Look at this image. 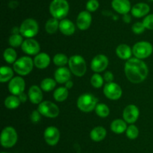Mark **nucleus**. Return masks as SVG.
<instances>
[{
    "label": "nucleus",
    "instance_id": "f257e3e1",
    "mask_svg": "<svg viewBox=\"0 0 153 153\" xmlns=\"http://www.w3.org/2000/svg\"><path fill=\"white\" fill-rule=\"evenodd\" d=\"M127 79L134 84L140 83L146 79L149 68L142 59L134 57L127 60L124 67Z\"/></svg>",
    "mask_w": 153,
    "mask_h": 153
},
{
    "label": "nucleus",
    "instance_id": "f03ea898",
    "mask_svg": "<svg viewBox=\"0 0 153 153\" xmlns=\"http://www.w3.org/2000/svg\"><path fill=\"white\" fill-rule=\"evenodd\" d=\"M70 10V4L67 0H52L49 4V12L52 17L58 20L65 19Z\"/></svg>",
    "mask_w": 153,
    "mask_h": 153
},
{
    "label": "nucleus",
    "instance_id": "7ed1b4c3",
    "mask_svg": "<svg viewBox=\"0 0 153 153\" xmlns=\"http://www.w3.org/2000/svg\"><path fill=\"white\" fill-rule=\"evenodd\" d=\"M69 68L72 74L76 76H84L87 71V64L85 58L79 55H74L70 57L68 62Z\"/></svg>",
    "mask_w": 153,
    "mask_h": 153
},
{
    "label": "nucleus",
    "instance_id": "20e7f679",
    "mask_svg": "<svg viewBox=\"0 0 153 153\" xmlns=\"http://www.w3.org/2000/svg\"><path fill=\"white\" fill-rule=\"evenodd\" d=\"M98 99L91 93L81 94L77 100V106L84 112H90L95 110Z\"/></svg>",
    "mask_w": 153,
    "mask_h": 153
},
{
    "label": "nucleus",
    "instance_id": "39448f33",
    "mask_svg": "<svg viewBox=\"0 0 153 153\" xmlns=\"http://www.w3.org/2000/svg\"><path fill=\"white\" fill-rule=\"evenodd\" d=\"M34 60L29 56H22L13 64V69L20 76H26L31 73L34 67Z\"/></svg>",
    "mask_w": 153,
    "mask_h": 153
},
{
    "label": "nucleus",
    "instance_id": "423d86ee",
    "mask_svg": "<svg viewBox=\"0 0 153 153\" xmlns=\"http://www.w3.org/2000/svg\"><path fill=\"white\" fill-rule=\"evenodd\" d=\"M39 31V25L35 20L28 18L22 21L19 26V34L26 38H32Z\"/></svg>",
    "mask_w": 153,
    "mask_h": 153
},
{
    "label": "nucleus",
    "instance_id": "0eeeda50",
    "mask_svg": "<svg viewBox=\"0 0 153 153\" xmlns=\"http://www.w3.org/2000/svg\"><path fill=\"white\" fill-rule=\"evenodd\" d=\"M18 140V135L16 130L11 126L5 127L1 133L0 141L1 145L4 148H11L16 143Z\"/></svg>",
    "mask_w": 153,
    "mask_h": 153
},
{
    "label": "nucleus",
    "instance_id": "6e6552de",
    "mask_svg": "<svg viewBox=\"0 0 153 153\" xmlns=\"http://www.w3.org/2000/svg\"><path fill=\"white\" fill-rule=\"evenodd\" d=\"M153 52V46L152 44L148 41H139L136 43L132 47L133 55L135 58L143 59L152 55Z\"/></svg>",
    "mask_w": 153,
    "mask_h": 153
},
{
    "label": "nucleus",
    "instance_id": "1a4fd4ad",
    "mask_svg": "<svg viewBox=\"0 0 153 153\" xmlns=\"http://www.w3.org/2000/svg\"><path fill=\"white\" fill-rule=\"evenodd\" d=\"M37 110L40 112L42 116L51 118H56L60 113V110L58 106L53 102L49 101V100L42 101L38 105Z\"/></svg>",
    "mask_w": 153,
    "mask_h": 153
},
{
    "label": "nucleus",
    "instance_id": "9d476101",
    "mask_svg": "<svg viewBox=\"0 0 153 153\" xmlns=\"http://www.w3.org/2000/svg\"><path fill=\"white\" fill-rule=\"evenodd\" d=\"M105 96L110 100H116L121 98L123 90L121 87L116 82H107L103 88Z\"/></svg>",
    "mask_w": 153,
    "mask_h": 153
},
{
    "label": "nucleus",
    "instance_id": "9b49d317",
    "mask_svg": "<svg viewBox=\"0 0 153 153\" xmlns=\"http://www.w3.org/2000/svg\"><path fill=\"white\" fill-rule=\"evenodd\" d=\"M108 58L105 55L99 54L94 57L91 63V68L95 73L104 71L108 65Z\"/></svg>",
    "mask_w": 153,
    "mask_h": 153
},
{
    "label": "nucleus",
    "instance_id": "f8f14e48",
    "mask_svg": "<svg viewBox=\"0 0 153 153\" xmlns=\"http://www.w3.org/2000/svg\"><path fill=\"white\" fill-rule=\"evenodd\" d=\"M25 87V82L22 76H14L8 83V90L12 94L19 96L24 92Z\"/></svg>",
    "mask_w": 153,
    "mask_h": 153
},
{
    "label": "nucleus",
    "instance_id": "ddd939ff",
    "mask_svg": "<svg viewBox=\"0 0 153 153\" xmlns=\"http://www.w3.org/2000/svg\"><path fill=\"white\" fill-rule=\"evenodd\" d=\"M44 140L46 143L49 146H55L60 140V131L55 126H49L46 128L43 134Z\"/></svg>",
    "mask_w": 153,
    "mask_h": 153
},
{
    "label": "nucleus",
    "instance_id": "4468645a",
    "mask_svg": "<svg viewBox=\"0 0 153 153\" xmlns=\"http://www.w3.org/2000/svg\"><path fill=\"white\" fill-rule=\"evenodd\" d=\"M140 111L134 104H129L125 107L123 112V118L128 124H133L138 118Z\"/></svg>",
    "mask_w": 153,
    "mask_h": 153
},
{
    "label": "nucleus",
    "instance_id": "2eb2a0df",
    "mask_svg": "<svg viewBox=\"0 0 153 153\" xmlns=\"http://www.w3.org/2000/svg\"><path fill=\"white\" fill-rule=\"evenodd\" d=\"M22 51L28 55H37L40 52V44L33 38H27L22 43L21 46Z\"/></svg>",
    "mask_w": 153,
    "mask_h": 153
},
{
    "label": "nucleus",
    "instance_id": "dca6fc26",
    "mask_svg": "<svg viewBox=\"0 0 153 153\" xmlns=\"http://www.w3.org/2000/svg\"><path fill=\"white\" fill-rule=\"evenodd\" d=\"M92 22V16L91 12L88 10H82L79 14L76 19V26L82 31L89 28Z\"/></svg>",
    "mask_w": 153,
    "mask_h": 153
},
{
    "label": "nucleus",
    "instance_id": "f3484780",
    "mask_svg": "<svg viewBox=\"0 0 153 153\" xmlns=\"http://www.w3.org/2000/svg\"><path fill=\"white\" fill-rule=\"evenodd\" d=\"M111 7L120 14H126L131 10V2L129 0H112Z\"/></svg>",
    "mask_w": 153,
    "mask_h": 153
},
{
    "label": "nucleus",
    "instance_id": "a211bd4d",
    "mask_svg": "<svg viewBox=\"0 0 153 153\" xmlns=\"http://www.w3.org/2000/svg\"><path fill=\"white\" fill-rule=\"evenodd\" d=\"M149 11H150V7L149 4L144 2L137 3L131 8V15L136 18L147 16Z\"/></svg>",
    "mask_w": 153,
    "mask_h": 153
},
{
    "label": "nucleus",
    "instance_id": "6ab92c4d",
    "mask_svg": "<svg viewBox=\"0 0 153 153\" xmlns=\"http://www.w3.org/2000/svg\"><path fill=\"white\" fill-rule=\"evenodd\" d=\"M55 81L58 83H66L71 78V71L66 67H59L54 74Z\"/></svg>",
    "mask_w": 153,
    "mask_h": 153
},
{
    "label": "nucleus",
    "instance_id": "aec40b11",
    "mask_svg": "<svg viewBox=\"0 0 153 153\" xmlns=\"http://www.w3.org/2000/svg\"><path fill=\"white\" fill-rule=\"evenodd\" d=\"M28 98L34 104H40L43 100V92L40 87L37 86H31L28 92Z\"/></svg>",
    "mask_w": 153,
    "mask_h": 153
},
{
    "label": "nucleus",
    "instance_id": "412c9836",
    "mask_svg": "<svg viewBox=\"0 0 153 153\" xmlns=\"http://www.w3.org/2000/svg\"><path fill=\"white\" fill-rule=\"evenodd\" d=\"M51 62L50 56L46 52H39L34 58V64L39 69H44L49 65Z\"/></svg>",
    "mask_w": 153,
    "mask_h": 153
},
{
    "label": "nucleus",
    "instance_id": "4be33fe9",
    "mask_svg": "<svg viewBox=\"0 0 153 153\" xmlns=\"http://www.w3.org/2000/svg\"><path fill=\"white\" fill-rule=\"evenodd\" d=\"M59 30L66 36L73 35L76 32L75 24L68 19H63L60 21Z\"/></svg>",
    "mask_w": 153,
    "mask_h": 153
},
{
    "label": "nucleus",
    "instance_id": "5701e85b",
    "mask_svg": "<svg viewBox=\"0 0 153 153\" xmlns=\"http://www.w3.org/2000/svg\"><path fill=\"white\" fill-rule=\"evenodd\" d=\"M116 54L120 58L123 60H128L131 58V54H133L132 50L128 45L122 44L118 45L116 49Z\"/></svg>",
    "mask_w": 153,
    "mask_h": 153
},
{
    "label": "nucleus",
    "instance_id": "b1692460",
    "mask_svg": "<svg viewBox=\"0 0 153 153\" xmlns=\"http://www.w3.org/2000/svg\"><path fill=\"white\" fill-rule=\"evenodd\" d=\"M107 135V130L102 126H97L94 128L90 133L91 140L94 142H100L105 138Z\"/></svg>",
    "mask_w": 153,
    "mask_h": 153
},
{
    "label": "nucleus",
    "instance_id": "393cba45",
    "mask_svg": "<svg viewBox=\"0 0 153 153\" xmlns=\"http://www.w3.org/2000/svg\"><path fill=\"white\" fill-rule=\"evenodd\" d=\"M127 124L126 122L124 119H121V118H117V119L114 120L111 124V130L115 134H123L126 130L127 129Z\"/></svg>",
    "mask_w": 153,
    "mask_h": 153
},
{
    "label": "nucleus",
    "instance_id": "a878e982",
    "mask_svg": "<svg viewBox=\"0 0 153 153\" xmlns=\"http://www.w3.org/2000/svg\"><path fill=\"white\" fill-rule=\"evenodd\" d=\"M59 20L56 18L52 17L48 20L45 25V29L48 34H52L56 32L58 29H59Z\"/></svg>",
    "mask_w": 153,
    "mask_h": 153
},
{
    "label": "nucleus",
    "instance_id": "bb28decb",
    "mask_svg": "<svg viewBox=\"0 0 153 153\" xmlns=\"http://www.w3.org/2000/svg\"><path fill=\"white\" fill-rule=\"evenodd\" d=\"M21 101L19 100V97L16 95H14V94L9 95L8 97L6 98L4 101V104L5 106V107L10 110L16 109L17 107H19Z\"/></svg>",
    "mask_w": 153,
    "mask_h": 153
},
{
    "label": "nucleus",
    "instance_id": "cd10ccee",
    "mask_svg": "<svg viewBox=\"0 0 153 153\" xmlns=\"http://www.w3.org/2000/svg\"><path fill=\"white\" fill-rule=\"evenodd\" d=\"M13 69L8 66H2L0 68V82H6L10 81L13 76Z\"/></svg>",
    "mask_w": 153,
    "mask_h": 153
},
{
    "label": "nucleus",
    "instance_id": "c85d7f7f",
    "mask_svg": "<svg viewBox=\"0 0 153 153\" xmlns=\"http://www.w3.org/2000/svg\"><path fill=\"white\" fill-rule=\"evenodd\" d=\"M68 94V88H67L66 87H58L54 91L53 98L56 101L63 102L67 98Z\"/></svg>",
    "mask_w": 153,
    "mask_h": 153
},
{
    "label": "nucleus",
    "instance_id": "c756f323",
    "mask_svg": "<svg viewBox=\"0 0 153 153\" xmlns=\"http://www.w3.org/2000/svg\"><path fill=\"white\" fill-rule=\"evenodd\" d=\"M3 58L6 62L9 64H13L16 61L17 58V54L14 49L12 47H8L4 50L3 52Z\"/></svg>",
    "mask_w": 153,
    "mask_h": 153
},
{
    "label": "nucleus",
    "instance_id": "7c9ffc66",
    "mask_svg": "<svg viewBox=\"0 0 153 153\" xmlns=\"http://www.w3.org/2000/svg\"><path fill=\"white\" fill-rule=\"evenodd\" d=\"M57 82L52 78H45L40 82V88L43 91L51 92L56 86Z\"/></svg>",
    "mask_w": 153,
    "mask_h": 153
},
{
    "label": "nucleus",
    "instance_id": "2f4dec72",
    "mask_svg": "<svg viewBox=\"0 0 153 153\" xmlns=\"http://www.w3.org/2000/svg\"><path fill=\"white\" fill-rule=\"evenodd\" d=\"M23 41V36L21 34H11L8 39V42L10 46L15 48L22 46Z\"/></svg>",
    "mask_w": 153,
    "mask_h": 153
},
{
    "label": "nucleus",
    "instance_id": "473e14b6",
    "mask_svg": "<svg viewBox=\"0 0 153 153\" xmlns=\"http://www.w3.org/2000/svg\"><path fill=\"white\" fill-rule=\"evenodd\" d=\"M95 112L101 118H105L110 114V109L105 104H98L95 108Z\"/></svg>",
    "mask_w": 153,
    "mask_h": 153
},
{
    "label": "nucleus",
    "instance_id": "72a5a7b5",
    "mask_svg": "<svg viewBox=\"0 0 153 153\" xmlns=\"http://www.w3.org/2000/svg\"><path fill=\"white\" fill-rule=\"evenodd\" d=\"M69 62V58L64 53H57L53 57L54 64L58 67H64L65 64H67Z\"/></svg>",
    "mask_w": 153,
    "mask_h": 153
},
{
    "label": "nucleus",
    "instance_id": "f704fd0d",
    "mask_svg": "<svg viewBox=\"0 0 153 153\" xmlns=\"http://www.w3.org/2000/svg\"><path fill=\"white\" fill-rule=\"evenodd\" d=\"M91 83L94 88H100L102 86L103 83H104V78L99 73H95L91 76Z\"/></svg>",
    "mask_w": 153,
    "mask_h": 153
},
{
    "label": "nucleus",
    "instance_id": "c9c22d12",
    "mask_svg": "<svg viewBox=\"0 0 153 153\" xmlns=\"http://www.w3.org/2000/svg\"><path fill=\"white\" fill-rule=\"evenodd\" d=\"M126 136L128 139L134 140L138 136L139 130L137 126L133 124H131L127 128L126 130Z\"/></svg>",
    "mask_w": 153,
    "mask_h": 153
},
{
    "label": "nucleus",
    "instance_id": "e433bc0d",
    "mask_svg": "<svg viewBox=\"0 0 153 153\" xmlns=\"http://www.w3.org/2000/svg\"><path fill=\"white\" fill-rule=\"evenodd\" d=\"M100 8V2L98 0H88L86 4V9L89 12H94Z\"/></svg>",
    "mask_w": 153,
    "mask_h": 153
},
{
    "label": "nucleus",
    "instance_id": "4c0bfd02",
    "mask_svg": "<svg viewBox=\"0 0 153 153\" xmlns=\"http://www.w3.org/2000/svg\"><path fill=\"white\" fill-rule=\"evenodd\" d=\"M131 29L132 32L136 34H140L145 31L146 28H145L144 25H143V22H137L135 23H134L131 27Z\"/></svg>",
    "mask_w": 153,
    "mask_h": 153
},
{
    "label": "nucleus",
    "instance_id": "58836bf2",
    "mask_svg": "<svg viewBox=\"0 0 153 153\" xmlns=\"http://www.w3.org/2000/svg\"><path fill=\"white\" fill-rule=\"evenodd\" d=\"M142 22L144 25L146 29L153 30V14H148L145 16Z\"/></svg>",
    "mask_w": 153,
    "mask_h": 153
},
{
    "label": "nucleus",
    "instance_id": "ea45409f",
    "mask_svg": "<svg viewBox=\"0 0 153 153\" xmlns=\"http://www.w3.org/2000/svg\"><path fill=\"white\" fill-rule=\"evenodd\" d=\"M30 118H31V121L33 123H38L40 121V118H41V114L39 112L38 110H33L31 112V115H30Z\"/></svg>",
    "mask_w": 153,
    "mask_h": 153
},
{
    "label": "nucleus",
    "instance_id": "a19ab883",
    "mask_svg": "<svg viewBox=\"0 0 153 153\" xmlns=\"http://www.w3.org/2000/svg\"><path fill=\"white\" fill-rule=\"evenodd\" d=\"M104 80L106 82H111L114 80V74L111 71H106L103 75Z\"/></svg>",
    "mask_w": 153,
    "mask_h": 153
},
{
    "label": "nucleus",
    "instance_id": "79ce46f5",
    "mask_svg": "<svg viewBox=\"0 0 153 153\" xmlns=\"http://www.w3.org/2000/svg\"><path fill=\"white\" fill-rule=\"evenodd\" d=\"M18 97H19V100H20L21 103H25V102L27 101V100H28V95H27V94L24 92H22V94H19Z\"/></svg>",
    "mask_w": 153,
    "mask_h": 153
},
{
    "label": "nucleus",
    "instance_id": "37998d69",
    "mask_svg": "<svg viewBox=\"0 0 153 153\" xmlns=\"http://www.w3.org/2000/svg\"><path fill=\"white\" fill-rule=\"evenodd\" d=\"M131 15H129L128 14H124L123 16V20L124 22L126 23H129L131 22Z\"/></svg>",
    "mask_w": 153,
    "mask_h": 153
},
{
    "label": "nucleus",
    "instance_id": "c03bdc74",
    "mask_svg": "<svg viewBox=\"0 0 153 153\" xmlns=\"http://www.w3.org/2000/svg\"><path fill=\"white\" fill-rule=\"evenodd\" d=\"M73 86V81H71L70 80L69 81H67V82L65 83V87L67 88H68V89L72 88V87Z\"/></svg>",
    "mask_w": 153,
    "mask_h": 153
},
{
    "label": "nucleus",
    "instance_id": "a18cd8bd",
    "mask_svg": "<svg viewBox=\"0 0 153 153\" xmlns=\"http://www.w3.org/2000/svg\"><path fill=\"white\" fill-rule=\"evenodd\" d=\"M17 5L18 3L16 1H10V2L9 3V7L11 8H15Z\"/></svg>",
    "mask_w": 153,
    "mask_h": 153
},
{
    "label": "nucleus",
    "instance_id": "49530a36",
    "mask_svg": "<svg viewBox=\"0 0 153 153\" xmlns=\"http://www.w3.org/2000/svg\"><path fill=\"white\" fill-rule=\"evenodd\" d=\"M19 28L18 27H14L13 29V34H19Z\"/></svg>",
    "mask_w": 153,
    "mask_h": 153
},
{
    "label": "nucleus",
    "instance_id": "de8ad7c7",
    "mask_svg": "<svg viewBox=\"0 0 153 153\" xmlns=\"http://www.w3.org/2000/svg\"><path fill=\"white\" fill-rule=\"evenodd\" d=\"M1 153H7V152H1Z\"/></svg>",
    "mask_w": 153,
    "mask_h": 153
},
{
    "label": "nucleus",
    "instance_id": "09e8293b",
    "mask_svg": "<svg viewBox=\"0 0 153 153\" xmlns=\"http://www.w3.org/2000/svg\"><path fill=\"white\" fill-rule=\"evenodd\" d=\"M150 1H151V2H153V0H150Z\"/></svg>",
    "mask_w": 153,
    "mask_h": 153
}]
</instances>
